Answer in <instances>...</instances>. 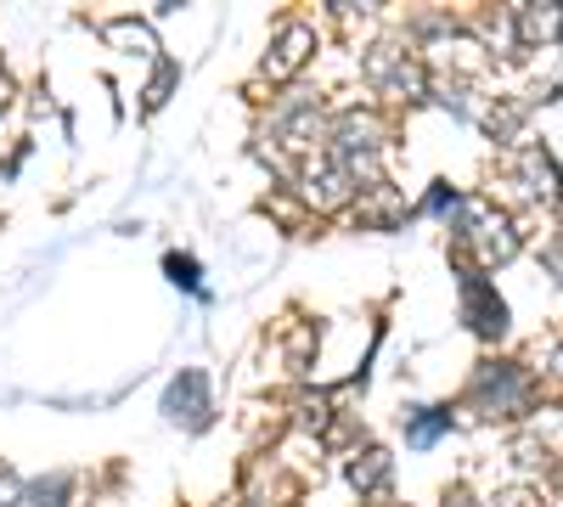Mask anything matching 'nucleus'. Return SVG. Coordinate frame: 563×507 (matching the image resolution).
Segmentation results:
<instances>
[{
  "mask_svg": "<svg viewBox=\"0 0 563 507\" xmlns=\"http://www.w3.org/2000/svg\"><path fill=\"white\" fill-rule=\"evenodd\" d=\"M169 271H175V283H186V288L198 283V265L192 260H169Z\"/></svg>",
  "mask_w": 563,
  "mask_h": 507,
  "instance_id": "nucleus-1",
  "label": "nucleus"
}]
</instances>
